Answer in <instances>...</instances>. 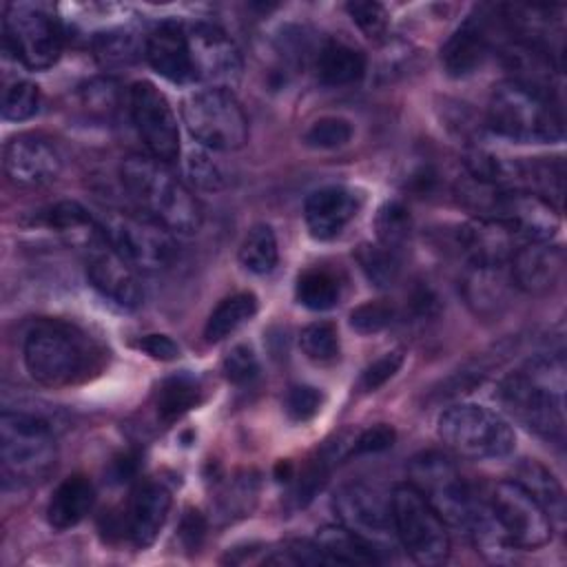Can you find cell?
<instances>
[{
    "mask_svg": "<svg viewBox=\"0 0 567 567\" xmlns=\"http://www.w3.org/2000/svg\"><path fill=\"white\" fill-rule=\"evenodd\" d=\"M120 177L140 213L148 215L173 235H193L199 230L202 208L197 199L164 162L128 155L120 166Z\"/></svg>",
    "mask_w": 567,
    "mask_h": 567,
    "instance_id": "obj_2",
    "label": "cell"
},
{
    "mask_svg": "<svg viewBox=\"0 0 567 567\" xmlns=\"http://www.w3.org/2000/svg\"><path fill=\"white\" fill-rule=\"evenodd\" d=\"M487 512L514 547L536 549L551 540L554 523L545 507L516 481H501L492 489Z\"/></svg>",
    "mask_w": 567,
    "mask_h": 567,
    "instance_id": "obj_12",
    "label": "cell"
},
{
    "mask_svg": "<svg viewBox=\"0 0 567 567\" xmlns=\"http://www.w3.org/2000/svg\"><path fill=\"white\" fill-rule=\"evenodd\" d=\"M257 312V297L252 292H237L219 301V306L210 312L204 326V339L208 343L224 341L233 332H237L244 323H248Z\"/></svg>",
    "mask_w": 567,
    "mask_h": 567,
    "instance_id": "obj_29",
    "label": "cell"
},
{
    "mask_svg": "<svg viewBox=\"0 0 567 567\" xmlns=\"http://www.w3.org/2000/svg\"><path fill=\"white\" fill-rule=\"evenodd\" d=\"M492 49V20L483 9L467 16L441 49V62L447 75L465 78L483 66Z\"/></svg>",
    "mask_w": 567,
    "mask_h": 567,
    "instance_id": "obj_19",
    "label": "cell"
},
{
    "mask_svg": "<svg viewBox=\"0 0 567 567\" xmlns=\"http://www.w3.org/2000/svg\"><path fill=\"white\" fill-rule=\"evenodd\" d=\"M44 224L62 235L71 246L82 248V252L106 237L100 221L78 202H58L49 206L44 213Z\"/></svg>",
    "mask_w": 567,
    "mask_h": 567,
    "instance_id": "obj_26",
    "label": "cell"
},
{
    "mask_svg": "<svg viewBox=\"0 0 567 567\" xmlns=\"http://www.w3.org/2000/svg\"><path fill=\"white\" fill-rule=\"evenodd\" d=\"M128 109L151 157L164 164L175 162L179 155V128L166 95L153 82L140 80L128 91Z\"/></svg>",
    "mask_w": 567,
    "mask_h": 567,
    "instance_id": "obj_14",
    "label": "cell"
},
{
    "mask_svg": "<svg viewBox=\"0 0 567 567\" xmlns=\"http://www.w3.org/2000/svg\"><path fill=\"white\" fill-rule=\"evenodd\" d=\"M4 175L22 188H40L62 173V155L55 144L38 133H18L2 151Z\"/></svg>",
    "mask_w": 567,
    "mask_h": 567,
    "instance_id": "obj_16",
    "label": "cell"
},
{
    "mask_svg": "<svg viewBox=\"0 0 567 567\" xmlns=\"http://www.w3.org/2000/svg\"><path fill=\"white\" fill-rule=\"evenodd\" d=\"M171 509V492L162 483H144L133 492L128 505V536L135 547L144 549L159 536Z\"/></svg>",
    "mask_w": 567,
    "mask_h": 567,
    "instance_id": "obj_23",
    "label": "cell"
},
{
    "mask_svg": "<svg viewBox=\"0 0 567 567\" xmlns=\"http://www.w3.org/2000/svg\"><path fill=\"white\" fill-rule=\"evenodd\" d=\"M100 226L109 244L135 270H162L175 259L173 233L144 213L106 210Z\"/></svg>",
    "mask_w": 567,
    "mask_h": 567,
    "instance_id": "obj_10",
    "label": "cell"
},
{
    "mask_svg": "<svg viewBox=\"0 0 567 567\" xmlns=\"http://www.w3.org/2000/svg\"><path fill=\"white\" fill-rule=\"evenodd\" d=\"M498 403L545 441L565 439V363L560 357H534L501 379Z\"/></svg>",
    "mask_w": 567,
    "mask_h": 567,
    "instance_id": "obj_1",
    "label": "cell"
},
{
    "mask_svg": "<svg viewBox=\"0 0 567 567\" xmlns=\"http://www.w3.org/2000/svg\"><path fill=\"white\" fill-rule=\"evenodd\" d=\"M315 543L323 551L330 565H374L381 563V556L357 534H352L348 527L332 525L323 527Z\"/></svg>",
    "mask_w": 567,
    "mask_h": 567,
    "instance_id": "obj_28",
    "label": "cell"
},
{
    "mask_svg": "<svg viewBox=\"0 0 567 567\" xmlns=\"http://www.w3.org/2000/svg\"><path fill=\"white\" fill-rule=\"evenodd\" d=\"M394 430L385 423L372 425L363 430L354 441H352V452L350 454H377L383 450H390L394 445Z\"/></svg>",
    "mask_w": 567,
    "mask_h": 567,
    "instance_id": "obj_46",
    "label": "cell"
},
{
    "mask_svg": "<svg viewBox=\"0 0 567 567\" xmlns=\"http://www.w3.org/2000/svg\"><path fill=\"white\" fill-rule=\"evenodd\" d=\"M403 365V352L401 350H392V352H385L383 357H379L377 361H372L363 372H361V379H359V385L363 392H374L379 390L385 381H390L399 368Z\"/></svg>",
    "mask_w": 567,
    "mask_h": 567,
    "instance_id": "obj_44",
    "label": "cell"
},
{
    "mask_svg": "<svg viewBox=\"0 0 567 567\" xmlns=\"http://www.w3.org/2000/svg\"><path fill=\"white\" fill-rule=\"evenodd\" d=\"M221 370H224V377L235 383V385H244V383H250L252 379H257L259 374V361L252 352L250 346L246 343H237L235 348H230V352L224 357V363H221Z\"/></svg>",
    "mask_w": 567,
    "mask_h": 567,
    "instance_id": "obj_42",
    "label": "cell"
},
{
    "mask_svg": "<svg viewBox=\"0 0 567 567\" xmlns=\"http://www.w3.org/2000/svg\"><path fill=\"white\" fill-rule=\"evenodd\" d=\"M408 472V483L439 512L445 525L472 534L483 518L485 507L474 498L470 483L447 456L441 452H423L412 458Z\"/></svg>",
    "mask_w": 567,
    "mask_h": 567,
    "instance_id": "obj_5",
    "label": "cell"
},
{
    "mask_svg": "<svg viewBox=\"0 0 567 567\" xmlns=\"http://www.w3.org/2000/svg\"><path fill=\"white\" fill-rule=\"evenodd\" d=\"M93 501H95V489L86 476L73 474L64 478L53 489V496L49 498V505H47L49 525L60 532L75 527L89 514V509L93 507Z\"/></svg>",
    "mask_w": 567,
    "mask_h": 567,
    "instance_id": "obj_24",
    "label": "cell"
},
{
    "mask_svg": "<svg viewBox=\"0 0 567 567\" xmlns=\"http://www.w3.org/2000/svg\"><path fill=\"white\" fill-rule=\"evenodd\" d=\"M350 137H352L350 122L343 120V117H337V115L319 117L303 133V142L310 148H319V151L341 148V146H346L350 142Z\"/></svg>",
    "mask_w": 567,
    "mask_h": 567,
    "instance_id": "obj_38",
    "label": "cell"
},
{
    "mask_svg": "<svg viewBox=\"0 0 567 567\" xmlns=\"http://www.w3.org/2000/svg\"><path fill=\"white\" fill-rule=\"evenodd\" d=\"M4 44L11 55L31 71L53 66L62 53L58 20L38 4L11 2L2 20Z\"/></svg>",
    "mask_w": 567,
    "mask_h": 567,
    "instance_id": "obj_11",
    "label": "cell"
},
{
    "mask_svg": "<svg viewBox=\"0 0 567 567\" xmlns=\"http://www.w3.org/2000/svg\"><path fill=\"white\" fill-rule=\"evenodd\" d=\"M40 91L29 80H16L7 84L2 93V117L7 122H22L38 113Z\"/></svg>",
    "mask_w": 567,
    "mask_h": 567,
    "instance_id": "obj_37",
    "label": "cell"
},
{
    "mask_svg": "<svg viewBox=\"0 0 567 567\" xmlns=\"http://www.w3.org/2000/svg\"><path fill=\"white\" fill-rule=\"evenodd\" d=\"M487 126L518 144H551L563 140V113L547 89L520 80L494 86L487 104Z\"/></svg>",
    "mask_w": 567,
    "mask_h": 567,
    "instance_id": "obj_3",
    "label": "cell"
},
{
    "mask_svg": "<svg viewBox=\"0 0 567 567\" xmlns=\"http://www.w3.org/2000/svg\"><path fill=\"white\" fill-rule=\"evenodd\" d=\"M202 401L199 383L188 374L166 379L157 390V416L164 423H173Z\"/></svg>",
    "mask_w": 567,
    "mask_h": 567,
    "instance_id": "obj_33",
    "label": "cell"
},
{
    "mask_svg": "<svg viewBox=\"0 0 567 567\" xmlns=\"http://www.w3.org/2000/svg\"><path fill=\"white\" fill-rule=\"evenodd\" d=\"M392 317H394V310L390 303L365 301L350 312V326L359 334H374V332H381L383 328H388L392 323Z\"/></svg>",
    "mask_w": 567,
    "mask_h": 567,
    "instance_id": "obj_43",
    "label": "cell"
},
{
    "mask_svg": "<svg viewBox=\"0 0 567 567\" xmlns=\"http://www.w3.org/2000/svg\"><path fill=\"white\" fill-rule=\"evenodd\" d=\"M188 133L210 151H237L248 140V120L228 89L206 86L182 104Z\"/></svg>",
    "mask_w": 567,
    "mask_h": 567,
    "instance_id": "obj_9",
    "label": "cell"
},
{
    "mask_svg": "<svg viewBox=\"0 0 567 567\" xmlns=\"http://www.w3.org/2000/svg\"><path fill=\"white\" fill-rule=\"evenodd\" d=\"M204 518L199 516V512H186V516L182 518V527H179V538L186 545V549H197L202 538H204Z\"/></svg>",
    "mask_w": 567,
    "mask_h": 567,
    "instance_id": "obj_48",
    "label": "cell"
},
{
    "mask_svg": "<svg viewBox=\"0 0 567 567\" xmlns=\"http://www.w3.org/2000/svg\"><path fill=\"white\" fill-rule=\"evenodd\" d=\"M317 78L326 86H346L365 71V55L339 40H328L317 53Z\"/></svg>",
    "mask_w": 567,
    "mask_h": 567,
    "instance_id": "obj_27",
    "label": "cell"
},
{
    "mask_svg": "<svg viewBox=\"0 0 567 567\" xmlns=\"http://www.w3.org/2000/svg\"><path fill=\"white\" fill-rule=\"evenodd\" d=\"M299 346L315 363H330L339 357V332L330 321H315L301 330Z\"/></svg>",
    "mask_w": 567,
    "mask_h": 567,
    "instance_id": "obj_36",
    "label": "cell"
},
{
    "mask_svg": "<svg viewBox=\"0 0 567 567\" xmlns=\"http://www.w3.org/2000/svg\"><path fill=\"white\" fill-rule=\"evenodd\" d=\"M95 357L97 352L82 330L55 319L35 321L22 343L27 372L47 388H64L86 379Z\"/></svg>",
    "mask_w": 567,
    "mask_h": 567,
    "instance_id": "obj_4",
    "label": "cell"
},
{
    "mask_svg": "<svg viewBox=\"0 0 567 567\" xmlns=\"http://www.w3.org/2000/svg\"><path fill=\"white\" fill-rule=\"evenodd\" d=\"M93 51L104 66H115V64H128L137 53V44L133 33L128 31H106L95 38Z\"/></svg>",
    "mask_w": 567,
    "mask_h": 567,
    "instance_id": "obj_39",
    "label": "cell"
},
{
    "mask_svg": "<svg viewBox=\"0 0 567 567\" xmlns=\"http://www.w3.org/2000/svg\"><path fill=\"white\" fill-rule=\"evenodd\" d=\"M295 295L308 310H330L341 299V284L326 268H308L297 277Z\"/></svg>",
    "mask_w": 567,
    "mask_h": 567,
    "instance_id": "obj_31",
    "label": "cell"
},
{
    "mask_svg": "<svg viewBox=\"0 0 567 567\" xmlns=\"http://www.w3.org/2000/svg\"><path fill=\"white\" fill-rule=\"evenodd\" d=\"M239 261L252 275H268L275 270L279 261V248L275 230L268 224H255L241 246H239Z\"/></svg>",
    "mask_w": 567,
    "mask_h": 567,
    "instance_id": "obj_32",
    "label": "cell"
},
{
    "mask_svg": "<svg viewBox=\"0 0 567 567\" xmlns=\"http://www.w3.org/2000/svg\"><path fill=\"white\" fill-rule=\"evenodd\" d=\"M186 175L193 186L202 190H219L226 186L224 168L208 153H190L186 159Z\"/></svg>",
    "mask_w": 567,
    "mask_h": 567,
    "instance_id": "obj_41",
    "label": "cell"
},
{
    "mask_svg": "<svg viewBox=\"0 0 567 567\" xmlns=\"http://www.w3.org/2000/svg\"><path fill=\"white\" fill-rule=\"evenodd\" d=\"M359 210V197L346 186H323L303 202V219L315 239H334Z\"/></svg>",
    "mask_w": 567,
    "mask_h": 567,
    "instance_id": "obj_22",
    "label": "cell"
},
{
    "mask_svg": "<svg viewBox=\"0 0 567 567\" xmlns=\"http://www.w3.org/2000/svg\"><path fill=\"white\" fill-rule=\"evenodd\" d=\"M439 436L452 452L472 461L505 458L516 445L512 425L478 403H456L441 412Z\"/></svg>",
    "mask_w": 567,
    "mask_h": 567,
    "instance_id": "obj_6",
    "label": "cell"
},
{
    "mask_svg": "<svg viewBox=\"0 0 567 567\" xmlns=\"http://www.w3.org/2000/svg\"><path fill=\"white\" fill-rule=\"evenodd\" d=\"M332 509L343 527L365 540L379 556L392 547L396 538L392 525L390 496H383L368 483H350L339 487Z\"/></svg>",
    "mask_w": 567,
    "mask_h": 567,
    "instance_id": "obj_13",
    "label": "cell"
},
{
    "mask_svg": "<svg viewBox=\"0 0 567 567\" xmlns=\"http://www.w3.org/2000/svg\"><path fill=\"white\" fill-rule=\"evenodd\" d=\"M396 540L419 565H441L450 554V534L439 512L410 483L390 494Z\"/></svg>",
    "mask_w": 567,
    "mask_h": 567,
    "instance_id": "obj_8",
    "label": "cell"
},
{
    "mask_svg": "<svg viewBox=\"0 0 567 567\" xmlns=\"http://www.w3.org/2000/svg\"><path fill=\"white\" fill-rule=\"evenodd\" d=\"M516 239L512 226L489 217H478L454 233V246L470 266H505L516 250Z\"/></svg>",
    "mask_w": 567,
    "mask_h": 567,
    "instance_id": "obj_18",
    "label": "cell"
},
{
    "mask_svg": "<svg viewBox=\"0 0 567 567\" xmlns=\"http://www.w3.org/2000/svg\"><path fill=\"white\" fill-rule=\"evenodd\" d=\"M357 261H359L361 270L365 272V277L377 288H390L399 277V259H396L394 250H390L381 244L379 246H370V244L359 246Z\"/></svg>",
    "mask_w": 567,
    "mask_h": 567,
    "instance_id": "obj_35",
    "label": "cell"
},
{
    "mask_svg": "<svg viewBox=\"0 0 567 567\" xmlns=\"http://www.w3.org/2000/svg\"><path fill=\"white\" fill-rule=\"evenodd\" d=\"M84 264L91 286L104 299L124 310H135L142 303L144 290L135 268L109 244L106 237L84 250Z\"/></svg>",
    "mask_w": 567,
    "mask_h": 567,
    "instance_id": "obj_17",
    "label": "cell"
},
{
    "mask_svg": "<svg viewBox=\"0 0 567 567\" xmlns=\"http://www.w3.org/2000/svg\"><path fill=\"white\" fill-rule=\"evenodd\" d=\"M321 392L312 385H292L286 394V412L292 421H308L321 410Z\"/></svg>",
    "mask_w": 567,
    "mask_h": 567,
    "instance_id": "obj_45",
    "label": "cell"
},
{
    "mask_svg": "<svg viewBox=\"0 0 567 567\" xmlns=\"http://www.w3.org/2000/svg\"><path fill=\"white\" fill-rule=\"evenodd\" d=\"M507 290L509 281L503 266H467L463 277V295L476 315H498L507 303Z\"/></svg>",
    "mask_w": 567,
    "mask_h": 567,
    "instance_id": "obj_25",
    "label": "cell"
},
{
    "mask_svg": "<svg viewBox=\"0 0 567 567\" xmlns=\"http://www.w3.org/2000/svg\"><path fill=\"white\" fill-rule=\"evenodd\" d=\"M137 348L144 350L148 357L159 359V361H171L179 354L177 343L166 334H146L137 341Z\"/></svg>",
    "mask_w": 567,
    "mask_h": 567,
    "instance_id": "obj_47",
    "label": "cell"
},
{
    "mask_svg": "<svg viewBox=\"0 0 567 567\" xmlns=\"http://www.w3.org/2000/svg\"><path fill=\"white\" fill-rule=\"evenodd\" d=\"M144 55L155 73L175 84H188L195 80L186 29L177 22H162L155 27L146 42Z\"/></svg>",
    "mask_w": 567,
    "mask_h": 567,
    "instance_id": "obj_21",
    "label": "cell"
},
{
    "mask_svg": "<svg viewBox=\"0 0 567 567\" xmlns=\"http://www.w3.org/2000/svg\"><path fill=\"white\" fill-rule=\"evenodd\" d=\"M55 456V436L44 419L11 410L0 414V461L7 478L42 481L53 470Z\"/></svg>",
    "mask_w": 567,
    "mask_h": 567,
    "instance_id": "obj_7",
    "label": "cell"
},
{
    "mask_svg": "<svg viewBox=\"0 0 567 567\" xmlns=\"http://www.w3.org/2000/svg\"><path fill=\"white\" fill-rule=\"evenodd\" d=\"M346 11L365 38L381 40L388 33L390 16L383 4L370 2V0H354L346 4Z\"/></svg>",
    "mask_w": 567,
    "mask_h": 567,
    "instance_id": "obj_40",
    "label": "cell"
},
{
    "mask_svg": "<svg viewBox=\"0 0 567 567\" xmlns=\"http://www.w3.org/2000/svg\"><path fill=\"white\" fill-rule=\"evenodd\" d=\"M374 226L381 246L396 250L408 241L412 233V217L401 202H385L377 213Z\"/></svg>",
    "mask_w": 567,
    "mask_h": 567,
    "instance_id": "obj_34",
    "label": "cell"
},
{
    "mask_svg": "<svg viewBox=\"0 0 567 567\" xmlns=\"http://www.w3.org/2000/svg\"><path fill=\"white\" fill-rule=\"evenodd\" d=\"M549 514V518H563L565 514V496L560 483L554 478V474L543 467L538 461L525 458L518 465V478H516Z\"/></svg>",
    "mask_w": 567,
    "mask_h": 567,
    "instance_id": "obj_30",
    "label": "cell"
},
{
    "mask_svg": "<svg viewBox=\"0 0 567 567\" xmlns=\"http://www.w3.org/2000/svg\"><path fill=\"white\" fill-rule=\"evenodd\" d=\"M512 284L527 295L549 292L563 277L565 252L549 241H527L514 250Z\"/></svg>",
    "mask_w": 567,
    "mask_h": 567,
    "instance_id": "obj_20",
    "label": "cell"
},
{
    "mask_svg": "<svg viewBox=\"0 0 567 567\" xmlns=\"http://www.w3.org/2000/svg\"><path fill=\"white\" fill-rule=\"evenodd\" d=\"M186 29L195 80L230 89L241 78V53L230 35L210 22H195Z\"/></svg>",
    "mask_w": 567,
    "mask_h": 567,
    "instance_id": "obj_15",
    "label": "cell"
}]
</instances>
